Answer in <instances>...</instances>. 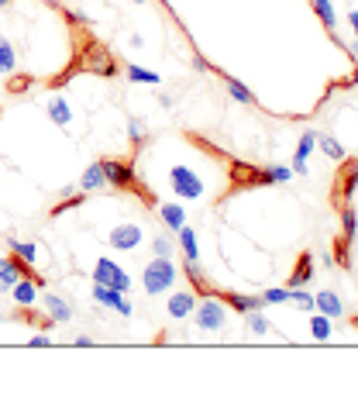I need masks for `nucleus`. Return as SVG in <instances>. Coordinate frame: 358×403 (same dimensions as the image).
<instances>
[{"instance_id": "1", "label": "nucleus", "mask_w": 358, "mask_h": 403, "mask_svg": "<svg viewBox=\"0 0 358 403\" xmlns=\"http://www.w3.org/2000/svg\"><path fill=\"white\" fill-rule=\"evenodd\" d=\"M228 173H231V194L235 190H255V187H272V183H289V169L286 166H248L238 159H224Z\"/></svg>"}, {"instance_id": "12", "label": "nucleus", "mask_w": 358, "mask_h": 403, "mask_svg": "<svg viewBox=\"0 0 358 403\" xmlns=\"http://www.w3.org/2000/svg\"><path fill=\"white\" fill-rule=\"evenodd\" d=\"M314 145H317V135L314 131H303L300 135V145H296V155H293V173L296 176H307V159H310Z\"/></svg>"}, {"instance_id": "2", "label": "nucleus", "mask_w": 358, "mask_h": 403, "mask_svg": "<svg viewBox=\"0 0 358 403\" xmlns=\"http://www.w3.org/2000/svg\"><path fill=\"white\" fill-rule=\"evenodd\" d=\"M100 166H103V176H107V187H114V190H131V194H142L145 203H152L155 207V194H145L142 190V183L135 180V166L131 162H121V159H100Z\"/></svg>"}, {"instance_id": "6", "label": "nucleus", "mask_w": 358, "mask_h": 403, "mask_svg": "<svg viewBox=\"0 0 358 403\" xmlns=\"http://www.w3.org/2000/svg\"><path fill=\"white\" fill-rule=\"evenodd\" d=\"M169 183H173L179 200H203V194H207L203 180H200L189 166H173V169H169Z\"/></svg>"}, {"instance_id": "34", "label": "nucleus", "mask_w": 358, "mask_h": 403, "mask_svg": "<svg viewBox=\"0 0 358 403\" xmlns=\"http://www.w3.org/2000/svg\"><path fill=\"white\" fill-rule=\"evenodd\" d=\"M348 24H352V31H355V42H358V7L348 14Z\"/></svg>"}, {"instance_id": "17", "label": "nucleus", "mask_w": 358, "mask_h": 403, "mask_svg": "<svg viewBox=\"0 0 358 403\" xmlns=\"http://www.w3.org/2000/svg\"><path fill=\"white\" fill-rule=\"evenodd\" d=\"M42 303H45V310H49V317H52L56 324H66V320L73 317V307L62 300V297H56V293H45Z\"/></svg>"}, {"instance_id": "5", "label": "nucleus", "mask_w": 358, "mask_h": 403, "mask_svg": "<svg viewBox=\"0 0 358 403\" xmlns=\"http://www.w3.org/2000/svg\"><path fill=\"white\" fill-rule=\"evenodd\" d=\"M338 214H341V234H338V241H334V262L348 269V266H352V255H348V252H352L355 234H358V210L345 203Z\"/></svg>"}, {"instance_id": "11", "label": "nucleus", "mask_w": 358, "mask_h": 403, "mask_svg": "<svg viewBox=\"0 0 358 403\" xmlns=\"http://www.w3.org/2000/svg\"><path fill=\"white\" fill-rule=\"evenodd\" d=\"M166 310H169L173 320H182L186 314L196 310V293H193V290H176V293L169 297V307H166Z\"/></svg>"}, {"instance_id": "23", "label": "nucleus", "mask_w": 358, "mask_h": 403, "mask_svg": "<svg viewBox=\"0 0 358 403\" xmlns=\"http://www.w3.org/2000/svg\"><path fill=\"white\" fill-rule=\"evenodd\" d=\"M14 66H17V52H14V42H7V38L0 35V76L14 73Z\"/></svg>"}, {"instance_id": "32", "label": "nucleus", "mask_w": 358, "mask_h": 403, "mask_svg": "<svg viewBox=\"0 0 358 403\" xmlns=\"http://www.w3.org/2000/svg\"><path fill=\"white\" fill-rule=\"evenodd\" d=\"M317 142H321V148H324V152H327L331 159H345V148H341V145H338L334 138H317Z\"/></svg>"}, {"instance_id": "3", "label": "nucleus", "mask_w": 358, "mask_h": 403, "mask_svg": "<svg viewBox=\"0 0 358 403\" xmlns=\"http://www.w3.org/2000/svg\"><path fill=\"white\" fill-rule=\"evenodd\" d=\"M176 280H179V269L173 266V259H162V255H155V259L145 266V273H142V286H145L148 297L173 290Z\"/></svg>"}, {"instance_id": "18", "label": "nucleus", "mask_w": 358, "mask_h": 403, "mask_svg": "<svg viewBox=\"0 0 358 403\" xmlns=\"http://www.w3.org/2000/svg\"><path fill=\"white\" fill-rule=\"evenodd\" d=\"M159 214H162V224H166L173 234L186 224V210H182L179 203H159Z\"/></svg>"}, {"instance_id": "16", "label": "nucleus", "mask_w": 358, "mask_h": 403, "mask_svg": "<svg viewBox=\"0 0 358 403\" xmlns=\"http://www.w3.org/2000/svg\"><path fill=\"white\" fill-rule=\"evenodd\" d=\"M80 190H83V194L107 190V176H103V166H100V162H93V166L83 169V176H80Z\"/></svg>"}, {"instance_id": "35", "label": "nucleus", "mask_w": 358, "mask_h": 403, "mask_svg": "<svg viewBox=\"0 0 358 403\" xmlns=\"http://www.w3.org/2000/svg\"><path fill=\"white\" fill-rule=\"evenodd\" d=\"M31 345H35V348H45V345H49V338H45V334H35V338H31Z\"/></svg>"}, {"instance_id": "31", "label": "nucleus", "mask_w": 358, "mask_h": 403, "mask_svg": "<svg viewBox=\"0 0 358 403\" xmlns=\"http://www.w3.org/2000/svg\"><path fill=\"white\" fill-rule=\"evenodd\" d=\"M128 135H131V142H135V145H142V142L148 138V135H145V124H142V121H135V117L128 121Z\"/></svg>"}, {"instance_id": "28", "label": "nucleus", "mask_w": 358, "mask_h": 403, "mask_svg": "<svg viewBox=\"0 0 358 403\" xmlns=\"http://www.w3.org/2000/svg\"><path fill=\"white\" fill-rule=\"evenodd\" d=\"M289 300L296 303L300 310H314V293H307V290H300V286L289 290Z\"/></svg>"}, {"instance_id": "14", "label": "nucleus", "mask_w": 358, "mask_h": 403, "mask_svg": "<svg viewBox=\"0 0 358 403\" xmlns=\"http://www.w3.org/2000/svg\"><path fill=\"white\" fill-rule=\"evenodd\" d=\"M310 276H314V255H310V252H300V259H296V269L289 273V283H286V290H296V286L310 283Z\"/></svg>"}, {"instance_id": "7", "label": "nucleus", "mask_w": 358, "mask_h": 403, "mask_svg": "<svg viewBox=\"0 0 358 403\" xmlns=\"http://www.w3.org/2000/svg\"><path fill=\"white\" fill-rule=\"evenodd\" d=\"M93 283L110 286V290H121V293L131 290V276H128L114 259H96V266H93Z\"/></svg>"}, {"instance_id": "10", "label": "nucleus", "mask_w": 358, "mask_h": 403, "mask_svg": "<svg viewBox=\"0 0 358 403\" xmlns=\"http://www.w3.org/2000/svg\"><path fill=\"white\" fill-rule=\"evenodd\" d=\"M93 300L100 303V307H107V310H114V314H121V317H131V303L124 300L121 290H110V286L93 283Z\"/></svg>"}, {"instance_id": "27", "label": "nucleus", "mask_w": 358, "mask_h": 403, "mask_svg": "<svg viewBox=\"0 0 358 403\" xmlns=\"http://www.w3.org/2000/svg\"><path fill=\"white\" fill-rule=\"evenodd\" d=\"M152 252L162 255V259H173V238L169 234H155L152 238Z\"/></svg>"}, {"instance_id": "33", "label": "nucleus", "mask_w": 358, "mask_h": 403, "mask_svg": "<svg viewBox=\"0 0 358 403\" xmlns=\"http://www.w3.org/2000/svg\"><path fill=\"white\" fill-rule=\"evenodd\" d=\"M87 200V194H80V197H69V200H62L56 210H52V217H59V214H66V210H73V207H80V203Z\"/></svg>"}, {"instance_id": "37", "label": "nucleus", "mask_w": 358, "mask_h": 403, "mask_svg": "<svg viewBox=\"0 0 358 403\" xmlns=\"http://www.w3.org/2000/svg\"><path fill=\"white\" fill-rule=\"evenodd\" d=\"M10 3H14V0H0V7H10Z\"/></svg>"}, {"instance_id": "13", "label": "nucleus", "mask_w": 358, "mask_h": 403, "mask_svg": "<svg viewBox=\"0 0 358 403\" xmlns=\"http://www.w3.org/2000/svg\"><path fill=\"white\" fill-rule=\"evenodd\" d=\"M38 286H42V280H31V276H21L10 290H14V303L17 307H31V303L38 300Z\"/></svg>"}, {"instance_id": "24", "label": "nucleus", "mask_w": 358, "mask_h": 403, "mask_svg": "<svg viewBox=\"0 0 358 403\" xmlns=\"http://www.w3.org/2000/svg\"><path fill=\"white\" fill-rule=\"evenodd\" d=\"M7 245H10V255H17L21 262H28V266H35V259H38V248H35L31 241H17V238H10Z\"/></svg>"}, {"instance_id": "4", "label": "nucleus", "mask_w": 358, "mask_h": 403, "mask_svg": "<svg viewBox=\"0 0 358 403\" xmlns=\"http://www.w3.org/2000/svg\"><path fill=\"white\" fill-rule=\"evenodd\" d=\"M358 190V159H338V173H334V187H331V203L334 210H341L345 203L355 197Z\"/></svg>"}, {"instance_id": "39", "label": "nucleus", "mask_w": 358, "mask_h": 403, "mask_svg": "<svg viewBox=\"0 0 358 403\" xmlns=\"http://www.w3.org/2000/svg\"><path fill=\"white\" fill-rule=\"evenodd\" d=\"M131 3H145V0H131Z\"/></svg>"}, {"instance_id": "38", "label": "nucleus", "mask_w": 358, "mask_h": 403, "mask_svg": "<svg viewBox=\"0 0 358 403\" xmlns=\"http://www.w3.org/2000/svg\"><path fill=\"white\" fill-rule=\"evenodd\" d=\"M352 324H355V327H358V314H355V317H352Z\"/></svg>"}, {"instance_id": "26", "label": "nucleus", "mask_w": 358, "mask_h": 403, "mask_svg": "<svg viewBox=\"0 0 358 403\" xmlns=\"http://www.w3.org/2000/svg\"><path fill=\"white\" fill-rule=\"evenodd\" d=\"M228 94H231V97H235V101H238V103H248V107L255 103V97H252V90H248V87H241L238 80H228Z\"/></svg>"}, {"instance_id": "15", "label": "nucleus", "mask_w": 358, "mask_h": 403, "mask_svg": "<svg viewBox=\"0 0 358 403\" xmlns=\"http://www.w3.org/2000/svg\"><path fill=\"white\" fill-rule=\"evenodd\" d=\"M45 110H49L52 124H59V128H69V124H73V107H69L66 97H49Z\"/></svg>"}, {"instance_id": "8", "label": "nucleus", "mask_w": 358, "mask_h": 403, "mask_svg": "<svg viewBox=\"0 0 358 403\" xmlns=\"http://www.w3.org/2000/svg\"><path fill=\"white\" fill-rule=\"evenodd\" d=\"M196 324H200V331H221L224 324H228V303L224 300H210V297H203V300L196 303Z\"/></svg>"}, {"instance_id": "9", "label": "nucleus", "mask_w": 358, "mask_h": 403, "mask_svg": "<svg viewBox=\"0 0 358 403\" xmlns=\"http://www.w3.org/2000/svg\"><path fill=\"white\" fill-rule=\"evenodd\" d=\"M142 241H145V231H142L135 221H124V224H117V228L107 234V245H110L114 252H135Z\"/></svg>"}, {"instance_id": "22", "label": "nucleus", "mask_w": 358, "mask_h": 403, "mask_svg": "<svg viewBox=\"0 0 358 403\" xmlns=\"http://www.w3.org/2000/svg\"><path fill=\"white\" fill-rule=\"evenodd\" d=\"M314 3V10H317V17H321V24L334 35V24H338V14H334V3L331 0H310Z\"/></svg>"}, {"instance_id": "25", "label": "nucleus", "mask_w": 358, "mask_h": 403, "mask_svg": "<svg viewBox=\"0 0 358 403\" xmlns=\"http://www.w3.org/2000/svg\"><path fill=\"white\" fill-rule=\"evenodd\" d=\"M331 331H334V324H331V317H327V314H317V317L310 320V334H314L317 341H327V338H331Z\"/></svg>"}, {"instance_id": "36", "label": "nucleus", "mask_w": 358, "mask_h": 403, "mask_svg": "<svg viewBox=\"0 0 358 403\" xmlns=\"http://www.w3.org/2000/svg\"><path fill=\"white\" fill-rule=\"evenodd\" d=\"M348 52H352V55L358 59V42H352V45H348Z\"/></svg>"}, {"instance_id": "30", "label": "nucleus", "mask_w": 358, "mask_h": 403, "mask_svg": "<svg viewBox=\"0 0 358 403\" xmlns=\"http://www.w3.org/2000/svg\"><path fill=\"white\" fill-rule=\"evenodd\" d=\"M289 300V290L286 286H275V290H266L262 293V307H268V303H286Z\"/></svg>"}, {"instance_id": "20", "label": "nucleus", "mask_w": 358, "mask_h": 403, "mask_svg": "<svg viewBox=\"0 0 358 403\" xmlns=\"http://www.w3.org/2000/svg\"><path fill=\"white\" fill-rule=\"evenodd\" d=\"M124 76L131 83H142V87H159L162 83V76L155 69H142V66H124Z\"/></svg>"}, {"instance_id": "29", "label": "nucleus", "mask_w": 358, "mask_h": 403, "mask_svg": "<svg viewBox=\"0 0 358 403\" xmlns=\"http://www.w3.org/2000/svg\"><path fill=\"white\" fill-rule=\"evenodd\" d=\"M248 331H252V334H266L268 331V320L259 314V310H248Z\"/></svg>"}, {"instance_id": "19", "label": "nucleus", "mask_w": 358, "mask_h": 403, "mask_svg": "<svg viewBox=\"0 0 358 403\" xmlns=\"http://www.w3.org/2000/svg\"><path fill=\"white\" fill-rule=\"evenodd\" d=\"M314 307H317V310H321V314H327V317H331V320H334V317H341V314H345V303L338 300V297H334V293H331V290H324V293H317V297H314Z\"/></svg>"}, {"instance_id": "21", "label": "nucleus", "mask_w": 358, "mask_h": 403, "mask_svg": "<svg viewBox=\"0 0 358 403\" xmlns=\"http://www.w3.org/2000/svg\"><path fill=\"white\" fill-rule=\"evenodd\" d=\"M179 245H182V255H186V262H200V248H196V234H193V228H179Z\"/></svg>"}]
</instances>
